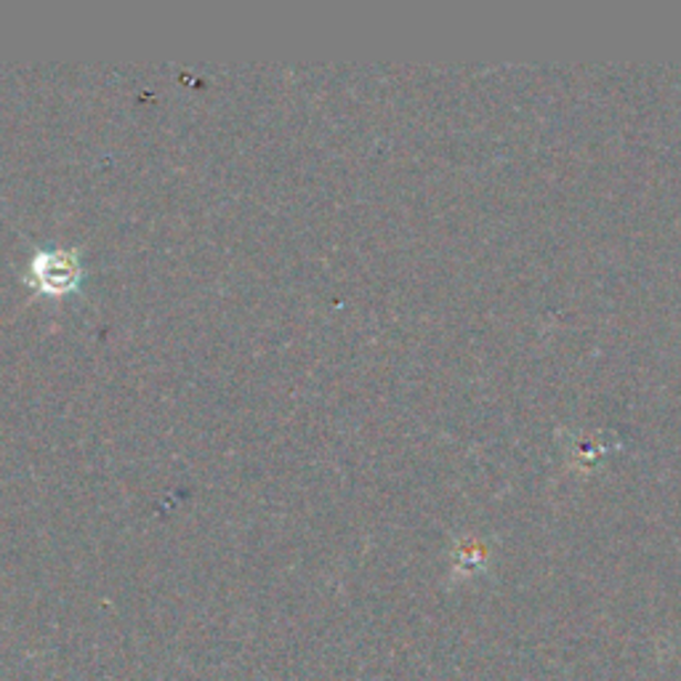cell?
Here are the masks:
<instances>
[{
	"instance_id": "6da1fadb",
	"label": "cell",
	"mask_w": 681,
	"mask_h": 681,
	"mask_svg": "<svg viewBox=\"0 0 681 681\" xmlns=\"http://www.w3.org/2000/svg\"><path fill=\"white\" fill-rule=\"evenodd\" d=\"M83 280V264L81 255L75 251H64V248H54V251H38L30 261V283L41 293L49 296H64L72 293Z\"/></svg>"
}]
</instances>
